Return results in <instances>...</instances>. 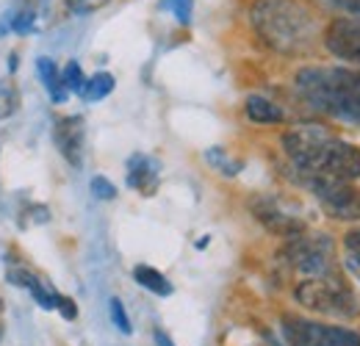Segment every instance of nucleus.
<instances>
[{"instance_id":"f257e3e1","label":"nucleus","mask_w":360,"mask_h":346,"mask_svg":"<svg viewBox=\"0 0 360 346\" xmlns=\"http://www.w3.org/2000/svg\"><path fill=\"white\" fill-rule=\"evenodd\" d=\"M283 153L302 174H327L341 180L360 177V150L338 139L333 130L319 122H300L280 139Z\"/></svg>"},{"instance_id":"f03ea898","label":"nucleus","mask_w":360,"mask_h":346,"mask_svg":"<svg viewBox=\"0 0 360 346\" xmlns=\"http://www.w3.org/2000/svg\"><path fill=\"white\" fill-rule=\"evenodd\" d=\"M250 20L261 42L283 56L308 53L319 37L316 14L302 0H255Z\"/></svg>"},{"instance_id":"7ed1b4c3","label":"nucleus","mask_w":360,"mask_h":346,"mask_svg":"<svg viewBox=\"0 0 360 346\" xmlns=\"http://www.w3.org/2000/svg\"><path fill=\"white\" fill-rule=\"evenodd\" d=\"M294 86L314 111L349 125H360V70L305 67L297 72Z\"/></svg>"},{"instance_id":"20e7f679","label":"nucleus","mask_w":360,"mask_h":346,"mask_svg":"<svg viewBox=\"0 0 360 346\" xmlns=\"http://www.w3.org/2000/svg\"><path fill=\"white\" fill-rule=\"evenodd\" d=\"M294 300L321 316H338L349 319L358 313V300L352 288L338 277V274H324V277H308L294 288Z\"/></svg>"},{"instance_id":"39448f33","label":"nucleus","mask_w":360,"mask_h":346,"mask_svg":"<svg viewBox=\"0 0 360 346\" xmlns=\"http://www.w3.org/2000/svg\"><path fill=\"white\" fill-rule=\"evenodd\" d=\"M283 260L294 271H300L305 280L333 274V266H335L333 238L324 233H300L283 247Z\"/></svg>"},{"instance_id":"423d86ee","label":"nucleus","mask_w":360,"mask_h":346,"mask_svg":"<svg viewBox=\"0 0 360 346\" xmlns=\"http://www.w3.org/2000/svg\"><path fill=\"white\" fill-rule=\"evenodd\" d=\"M300 183L311 188V194L333 219H360V188L352 186V180L300 172Z\"/></svg>"},{"instance_id":"0eeeda50","label":"nucleus","mask_w":360,"mask_h":346,"mask_svg":"<svg viewBox=\"0 0 360 346\" xmlns=\"http://www.w3.org/2000/svg\"><path fill=\"white\" fill-rule=\"evenodd\" d=\"M283 338L288 346H360V333L349 327L319 324L308 319H283Z\"/></svg>"},{"instance_id":"6e6552de","label":"nucleus","mask_w":360,"mask_h":346,"mask_svg":"<svg viewBox=\"0 0 360 346\" xmlns=\"http://www.w3.org/2000/svg\"><path fill=\"white\" fill-rule=\"evenodd\" d=\"M324 47L335 58H344L360 67V17L333 20L324 31Z\"/></svg>"},{"instance_id":"1a4fd4ad","label":"nucleus","mask_w":360,"mask_h":346,"mask_svg":"<svg viewBox=\"0 0 360 346\" xmlns=\"http://www.w3.org/2000/svg\"><path fill=\"white\" fill-rule=\"evenodd\" d=\"M252 214H255L258 222H264L266 230L277 233V236L294 238V236L305 233V222L297 219L294 214H288L285 208H280V203L271 200V197H255L252 200Z\"/></svg>"},{"instance_id":"9d476101","label":"nucleus","mask_w":360,"mask_h":346,"mask_svg":"<svg viewBox=\"0 0 360 346\" xmlns=\"http://www.w3.org/2000/svg\"><path fill=\"white\" fill-rule=\"evenodd\" d=\"M53 141L64 161L70 167L84 164V120L81 117H64L53 125Z\"/></svg>"},{"instance_id":"9b49d317","label":"nucleus","mask_w":360,"mask_h":346,"mask_svg":"<svg viewBox=\"0 0 360 346\" xmlns=\"http://www.w3.org/2000/svg\"><path fill=\"white\" fill-rule=\"evenodd\" d=\"M128 186L141 191V194H153L158 186V164L147 155H131L128 161Z\"/></svg>"},{"instance_id":"f8f14e48","label":"nucleus","mask_w":360,"mask_h":346,"mask_svg":"<svg viewBox=\"0 0 360 346\" xmlns=\"http://www.w3.org/2000/svg\"><path fill=\"white\" fill-rule=\"evenodd\" d=\"M37 72H39V78H42V86L47 89V94H50V100L53 103H67V86H64V81H61V70L56 67V61L53 58H37Z\"/></svg>"},{"instance_id":"ddd939ff","label":"nucleus","mask_w":360,"mask_h":346,"mask_svg":"<svg viewBox=\"0 0 360 346\" xmlns=\"http://www.w3.org/2000/svg\"><path fill=\"white\" fill-rule=\"evenodd\" d=\"M247 117L258 125H274V122H283L285 120V111L271 103L269 97H261V94H250L247 97Z\"/></svg>"},{"instance_id":"4468645a","label":"nucleus","mask_w":360,"mask_h":346,"mask_svg":"<svg viewBox=\"0 0 360 346\" xmlns=\"http://www.w3.org/2000/svg\"><path fill=\"white\" fill-rule=\"evenodd\" d=\"M134 280L141 288H147L150 294H155V297H169L172 294V283L158 269H153V266H136Z\"/></svg>"},{"instance_id":"2eb2a0df","label":"nucleus","mask_w":360,"mask_h":346,"mask_svg":"<svg viewBox=\"0 0 360 346\" xmlns=\"http://www.w3.org/2000/svg\"><path fill=\"white\" fill-rule=\"evenodd\" d=\"M20 108V91H17V84L11 78L0 81V120H8L14 117V111Z\"/></svg>"},{"instance_id":"dca6fc26","label":"nucleus","mask_w":360,"mask_h":346,"mask_svg":"<svg viewBox=\"0 0 360 346\" xmlns=\"http://www.w3.org/2000/svg\"><path fill=\"white\" fill-rule=\"evenodd\" d=\"M205 161H208L214 169H219L222 174H230V177L241 172V161H233L225 153V147H211V150L205 153Z\"/></svg>"},{"instance_id":"f3484780","label":"nucleus","mask_w":360,"mask_h":346,"mask_svg":"<svg viewBox=\"0 0 360 346\" xmlns=\"http://www.w3.org/2000/svg\"><path fill=\"white\" fill-rule=\"evenodd\" d=\"M114 91V75H108V72H97L94 78L86 81V89H84V97L86 100H103V97H108Z\"/></svg>"},{"instance_id":"a211bd4d","label":"nucleus","mask_w":360,"mask_h":346,"mask_svg":"<svg viewBox=\"0 0 360 346\" xmlns=\"http://www.w3.org/2000/svg\"><path fill=\"white\" fill-rule=\"evenodd\" d=\"M344 247H347V269L349 274H355L360 280V230H349L344 236Z\"/></svg>"},{"instance_id":"6ab92c4d","label":"nucleus","mask_w":360,"mask_h":346,"mask_svg":"<svg viewBox=\"0 0 360 346\" xmlns=\"http://www.w3.org/2000/svg\"><path fill=\"white\" fill-rule=\"evenodd\" d=\"M61 81H64L67 91H75V94H84V89H86V78H84V70L78 61H70L61 70Z\"/></svg>"},{"instance_id":"aec40b11","label":"nucleus","mask_w":360,"mask_h":346,"mask_svg":"<svg viewBox=\"0 0 360 346\" xmlns=\"http://www.w3.org/2000/svg\"><path fill=\"white\" fill-rule=\"evenodd\" d=\"M108 310H111V321H114V327H117L122 335H131L134 327H131V319H128V313H125V305L114 297V300L108 302Z\"/></svg>"},{"instance_id":"412c9836","label":"nucleus","mask_w":360,"mask_h":346,"mask_svg":"<svg viewBox=\"0 0 360 346\" xmlns=\"http://www.w3.org/2000/svg\"><path fill=\"white\" fill-rule=\"evenodd\" d=\"M34 8H22V11H17V14H11V20H8V28L11 31H17V34H28L31 28H34Z\"/></svg>"},{"instance_id":"4be33fe9","label":"nucleus","mask_w":360,"mask_h":346,"mask_svg":"<svg viewBox=\"0 0 360 346\" xmlns=\"http://www.w3.org/2000/svg\"><path fill=\"white\" fill-rule=\"evenodd\" d=\"M91 194L97 200H114L117 197V188H114L111 180H105L103 174H97V177H91Z\"/></svg>"},{"instance_id":"5701e85b","label":"nucleus","mask_w":360,"mask_h":346,"mask_svg":"<svg viewBox=\"0 0 360 346\" xmlns=\"http://www.w3.org/2000/svg\"><path fill=\"white\" fill-rule=\"evenodd\" d=\"M191 6H194V0H164V8H169L183 25L191 20Z\"/></svg>"},{"instance_id":"b1692460","label":"nucleus","mask_w":360,"mask_h":346,"mask_svg":"<svg viewBox=\"0 0 360 346\" xmlns=\"http://www.w3.org/2000/svg\"><path fill=\"white\" fill-rule=\"evenodd\" d=\"M105 3H108V0H67V6H70L75 14H89V11L105 6Z\"/></svg>"},{"instance_id":"393cba45","label":"nucleus","mask_w":360,"mask_h":346,"mask_svg":"<svg viewBox=\"0 0 360 346\" xmlns=\"http://www.w3.org/2000/svg\"><path fill=\"white\" fill-rule=\"evenodd\" d=\"M321 3L330 6V8H338V11H347V14L360 17V0H321Z\"/></svg>"},{"instance_id":"a878e982","label":"nucleus","mask_w":360,"mask_h":346,"mask_svg":"<svg viewBox=\"0 0 360 346\" xmlns=\"http://www.w3.org/2000/svg\"><path fill=\"white\" fill-rule=\"evenodd\" d=\"M56 310H58L67 321H72V319L78 316V307H75V302H72L70 297H58V300H56Z\"/></svg>"},{"instance_id":"bb28decb","label":"nucleus","mask_w":360,"mask_h":346,"mask_svg":"<svg viewBox=\"0 0 360 346\" xmlns=\"http://www.w3.org/2000/svg\"><path fill=\"white\" fill-rule=\"evenodd\" d=\"M155 346H175V344H172V338L164 330H155Z\"/></svg>"}]
</instances>
